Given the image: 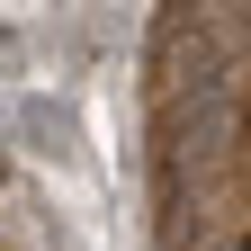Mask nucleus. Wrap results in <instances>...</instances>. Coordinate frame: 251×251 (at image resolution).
I'll return each instance as SVG.
<instances>
[{
  "label": "nucleus",
  "instance_id": "nucleus-1",
  "mask_svg": "<svg viewBox=\"0 0 251 251\" xmlns=\"http://www.w3.org/2000/svg\"><path fill=\"white\" fill-rule=\"evenodd\" d=\"M18 54H27V45L9 36V27H0V72H18Z\"/></svg>",
  "mask_w": 251,
  "mask_h": 251
}]
</instances>
